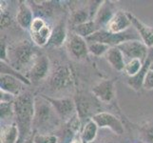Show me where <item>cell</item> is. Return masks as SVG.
<instances>
[{
    "label": "cell",
    "mask_w": 153,
    "mask_h": 143,
    "mask_svg": "<svg viewBox=\"0 0 153 143\" xmlns=\"http://www.w3.org/2000/svg\"><path fill=\"white\" fill-rule=\"evenodd\" d=\"M128 15L130 19L131 25H132L135 28V30L138 31L142 41L144 42L147 48L153 47V28L144 24L142 21H140L138 18L135 17L133 14L128 13Z\"/></svg>",
    "instance_id": "12"
},
{
    "label": "cell",
    "mask_w": 153,
    "mask_h": 143,
    "mask_svg": "<svg viewBox=\"0 0 153 143\" xmlns=\"http://www.w3.org/2000/svg\"><path fill=\"white\" fill-rule=\"evenodd\" d=\"M153 52L149 55V57L146 58V62L143 64V68H142V70L137 73L135 76H132V77H129L128 79V85L132 87L134 90L136 91H138V90L141 89V87L144 85V80H145V77L146 76L147 72L149 71V68H150V65L151 63L153 62Z\"/></svg>",
    "instance_id": "16"
},
{
    "label": "cell",
    "mask_w": 153,
    "mask_h": 143,
    "mask_svg": "<svg viewBox=\"0 0 153 143\" xmlns=\"http://www.w3.org/2000/svg\"><path fill=\"white\" fill-rule=\"evenodd\" d=\"M149 70L153 71V62L151 63V65H150V68H149Z\"/></svg>",
    "instance_id": "35"
},
{
    "label": "cell",
    "mask_w": 153,
    "mask_h": 143,
    "mask_svg": "<svg viewBox=\"0 0 153 143\" xmlns=\"http://www.w3.org/2000/svg\"><path fill=\"white\" fill-rule=\"evenodd\" d=\"M20 137L16 123L5 126L1 130V143H17Z\"/></svg>",
    "instance_id": "18"
},
{
    "label": "cell",
    "mask_w": 153,
    "mask_h": 143,
    "mask_svg": "<svg viewBox=\"0 0 153 143\" xmlns=\"http://www.w3.org/2000/svg\"><path fill=\"white\" fill-rule=\"evenodd\" d=\"M71 143H83V140L81 139V136H76Z\"/></svg>",
    "instance_id": "34"
},
{
    "label": "cell",
    "mask_w": 153,
    "mask_h": 143,
    "mask_svg": "<svg viewBox=\"0 0 153 143\" xmlns=\"http://www.w3.org/2000/svg\"><path fill=\"white\" fill-rule=\"evenodd\" d=\"M88 18V13L87 10H77V12L73 14L72 16V21L76 26L83 24V23H86L88 22L87 21Z\"/></svg>",
    "instance_id": "29"
},
{
    "label": "cell",
    "mask_w": 153,
    "mask_h": 143,
    "mask_svg": "<svg viewBox=\"0 0 153 143\" xmlns=\"http://www.w3.org/2000/svg\"><path fill=\"white\" fill-rule=\"evenodd\" d=\"M92 94L101 102L109 103L115 97L114 83L112 80H103L92 89Z\"/></svg>",
    "instance_id": "11"
},
{
    "label": "cell",
    "mask_w": 153,
    "mask_h": 143,
    "mask_svg": "<svg viewBox=\"0 0 153 143\" xmlns=\"http://www.w3.org/2000/svg\"><path fill=\"white\" fill-rule=\"evenodd\" d=\"M53 115H57L53 107L45 97L40 100L38 97L34 98V118L33 123L36 125L49 123L53 118Z\"/></svg>",
    "instance_id": "6"
},
{
    "label": "cell",
    "mask_w": 153,
    "mask_h": 143,
    "mask_svg": "<svg viewBox=\"0 0 153 143\" xmlns=\"http://www.w3.org/2000/svg\"><path fill=\"white\" fill-rule=\"evenodd\" d=\"M46 26V23L43 19H41L39 17L37 18H34V20L33 21V24L30 26V33H35V31H40L42 28H44Z\"/></svg>",
    "instance_id": "31"
},
{
    "label": "cell",
    "mask_w": 153,
    "mask_h": 143,
    "mask_svg": "<svg viewBox=\"0 0 153 143\" xmlns=\"http://www.w3.org/2000/svg\"><path fill=\"white\" fill-rule=\"evenodd\" d=\"M91 119L98 125L99 128H109L119 136L124 134V126L122 122L111 114L105 112L98 113L94 115Z\"/></svg>",
    "instance_id": "8"
},
{
    "label": "cell",
    "mask_w": 153,
    "mask_h": 143,
    "mask_svg": "<svg viewBox=\"0 0 153 143\" xmlns=\"http://www.w3.org/2000/svg\"><path fill=\"white\" fill-rule=\"evenodd\" d=\"M33 20V13L31 9L26 3L20 4L16 14V21L18 24L22 28L28 29L30 28Z\"/></svg>",
    "instance_id": "17"
},
{
    "label": "cell",
    "mask_w": 153,
    "mask_h": 143,
    "mask_svg": "<svg viewBox=\"0 0 153 143\" xmlns=\"http://www.w3.org/2000/svg\"><path fill=\"white\" fill-rule=\"evenodd\" d=\"M71 82V73L68 68L61 67L54 73L51 78V86L56 90H61L70 85Z\"/></svg>",
    "instance_id": "15"
},
{
    "label": "cell",
    "mask_w": 153,
    "mask_h": 143,
    "mask_svg": "<svg viewBox=\"0 0 153 143\" xmlns=\"http://www.w3.org/2000/svg\"><path fill=\"white\" fill-rule=\"evenodd\" d=\"M88 43L91 42H99L109 47H117L120 44L129 40H140L138 31H132L130 29L120 34H112L107 30H99L89 37L86 38Z\"/></svg>",
    "instance_id": "3"
},
{
    "label": "cell",
    "mask_w": 153,
    "mask_h": 143,
    "mask_svg": "<svg viewBox=\"0 0 153 143\" xmlns=\"http://www.w3.org/2000/svg\"><path fill=\"white\" fill-rule=\"evenodd\" d=\"M50 71V61L45 55L37 56L33 66L30 69L29 80L30 82H38L48 76Z\"/></svg>",
    "instance_id": "9"
},
{
    "label": "cell",
    "mask_w": 153,
    "mask_h": 143,
    "mask_svg": "<svg viewBox=\"0 0 153 143\" xmlns=\"http://www.w3.org/2000/svg\"><path fill=\"white\" fill-rule=\"evenodd\" d=\"M7 55L12 66L15 70L22 71L24 69L31 68L36 56L34 48L28 40L21 41L19 43L10 47L7 50Z\"/></svg>",
    "instance_id": "2"
},
{
    "label": "cell",
    "mask_w": 153,
    "mask_h": 143,
    "mask_svg": "<svg viewBox=\"0 0 153 143\" xmlns=\"http://www.w3.org/2000/svg\"><path fill=\"white\" fill-rule=\"evenodd\" d=\"M66 38H67V31H66L65 25L61 23L52 31L49 42L55 47H59L64 43Z\"/></svg>",
    "instance_id": "22"
},
{
    "label": "cell",
    "mask_w": 153,
    "mask_h": 143,
    "mask_svg": "<svg viewBox=\"0 0 153 143\" xmlns=\"http://www.w3.org/2000/svg\"><path fill=\"white\" fill-rule=\"evenodd\" d=\"M131 26L130 19L128 13H124L122 10L114 13L112 18L107 24V31L112 34H120L128 30Z\"/></svg>",
    "instance_id": "10"
},
{
    "label": "cell",
    "mask_w": 153,
    "mask_h": 143,
    "mask_svg": "<svg viewBox=\"0 0 153 143\" xmlns=\"http://www.w3.org/2000/svg\"><path fill=\"white\" fill-rule=\"evenodd\" d=\"M143 87L146 90H153V71L149 70L147 72L144 80Z\"/></svg>",
    "instance_id": "32"
},
{
    "label": "cell",
    "mask_w": 153,
    "mask_h": 143,
    "mask_svg": "<svg viewBox=\"0 0 153 143\" xmlns=\"http://www.w3.org/2000/svg\"><path fill=\"white\" fill-rule=\"evenodd\" d=\"M33 143H57V137L52 135H36Z\"/></svg>",
    "instance_id": "30"
},
{
    "label": "cell",
    "mask_w": 153,
    "mask_h": 143,
    "mask_svg": "<svg viewBox=\"0 0 153 143\" xmlns=\"http://www.w3.org/2000/svg\"><path fill=\"white\" fill-rule=\"evenodd\" d=\"M143 64H144V63L142 62L140 59H132V60H129L126 64V67H125V70L124 71H125V73L129 77L135 76L137 73H138L142 70V68H143Z\"/></svg>",
    "instance_id": "25"
},
{
    "label": "cell",
    "mask_w": 153,
    "mask_h": 143,
    "mask_svg": "<svg viewBox=\"0 0 153 143\" xmlns=\"http://www.w3.org/2000/svg\"><path fill=\"white\" fill-rule=\"evenodd\" d=\"M119 50L123 52L125 58L132 59H140L143 63L146 60L147 47L141 40H129L117 46Z\"/></svg>",
    "instance_id": "4"
},
{
    "label": "cell",
    "mask_w": 153,
    "mask_h": 143,
    "mask_svg": "<svg viewBox=\"0 0 153 143\" xmlns=\"http://www.w3.org/2000/svg\"><path fill=\"white\" fill-rule=\"evenodd\" d=\"M113 15L114 13H111V9L108 7L105 4H103L96 13L95 22L98 26H100L101 24H105V23L108 24L109 22V20L112 18Z\"/></svg>",
    "instance_id": "23"
},
{
    "label": "cell",
    "mask_w": 153,
    "mask_h": 143,
    "mask_svg": "<svg viewBox=\"0 0 153 143\" xmlns=\"http://www.w3.org/2000/svg\"><path fill=\"white\" fill-rule=\"evenodd\" d=\"M76 108H77V115L79 116H87L89 113H91V109H89V102L87 99L81 98L79 99L78 103L76 104Z\"/></svg>",
    "instance_id": "27"
},
{
    "label": "cell",
    "mask_w": 153,
    "mask_h": 143,
    "mask_svg": "<svg viewBox=\"0 0 153 143\" xmlns=\"http://www.w3.org/2000/svg\"><path fill=\"white\" fill-rule=\"evenodd\" d=\"M13 109L20 134L19 140L22 142L29 136L33 123L34 98L29 94H20L13 100Z\"/></svg>",
    "instance_id": "1"
},
{
    "label": "cell",
    "mask_w": 153,
    "mask_h": 143,
    "mask_svg": "<svg viewBox=\"0 0 153 143\" xmlns=\"http://www.w3.org/2000/svg\"><path fill=\"white\" fill-rule=\"evenodd\" d=\"M53 107L55 113L60 118L65 121H70L75 114V103L71 98H51L44 97Z\"/></svg>",
    "instance_id": "5"
},
{
    "label": "cell",
    "mask_w": 153,
    "mask_h": 143,
    "mask_svg": "<svg viewBox=\"0 0 153 143\" xmlns=\"http://www.w3.org/2000/svg\"><path fill=\"white\" fill-rule=\"evenodd\" d=\"M88 52L95 56L105 55V52L110 48L108 45L99 43V42H91V43H88Z\"/></svg>",
    "instance_id": "26"
},
{
    "label": "cell",
    "mask_w": 153,
    "mask_h": 143,
    "mask_svg": "<svg viewBox=\"0 0 153 143\" xmlns=\"http://www.w3.org/2000/svg\"><path fill=\"white\" fill-rule=\"evenodd\" d=\"M1 73H4V75H10V76H13L14 77L18 78L20 81H22L25 84H28L30 85V81L29 80V78H27L26 76H24L22 73L17 72L15 69H13L10 65L6 64L4 61H1Z\"/></svg>",
    "instance_id": "24"
},
{
    "label": "cell",
    "mask_w": 153,
    "mask_h": 143,
    "mask_svg": "<svg viewBox=\"0 0 153 143\" xmlns=\"http://www.w3.org/2000/svg\"><path fill=\"white\" fill-rule=\"evenodd\" d=\"M98 125L91 119L85 125L81 135V139L83 140V143H91L92 142L97 136L98 131Z\"/></svg>",
    "instance_id": "21"
},
{
    "label": "cell",
    "mask_w": 153,
    "mask_h": 143,
    "mask_svg": "<svg viewBox=\"0 0 153 143\" xmlns=\"http://www.w3.org/2000/svg\"><path fill=\"white\" fill-rule=\"evenodd\" d=\"M1 103H10V102H13V100L15 97H13V94H10L7 92H4L1 90Z\"/></svg>",
    "instance_id": "33"
},
{
    "label": "cell",
    "mask_w": 153,
    "mask_h": 143,
    "mask_svg": "<svg viewBox=\"0 0 153 143\" xmlns=\"http://www.w3.org/2000/svg\"><path fill=\"white\" fill-rule=\"evenodd\" d=\"M51 34L52 33L50 27L46 25L40 31H35V33H30V37L35 45H37L39 47H43L50 41Z\"/></svg>",
    "instance_id": "20"
},
{
    "label": "cell",
    "mask_w": 153,
    "mask_h": 143,
    "mask_svg": "<svg viewBox=\"0 0 153 143\" xmlns=\"http://www.w3.org/2000/svg\"><path fill=\"white\" fill-rule=\"evenodd\" d=\"M99 26L96 24L95 21H88L86 23L80 24L78 26H75L74 31L75 34L80 35L83 38H88L91 35H92L94 33L99 31Z\"/></svg>",
    "instance_id": "19"
},
{
    "label": "cell",
    "mask_w": 153,
    "mask_h": 143,
    "mask_svg": "<svg viewBox=\"0 0 153 143\" xmlns=\"http://www.w3.org/2000/svg\"><path fill=\"white\" fill-rule=\"evenodd\" d=\"M67 42L68 51L73 58L76 60H83L87 57L89 52L88 42L85 38L74 33L68 36Z\"/></svg>",
    "instance_id": "7"
},
{
    "label": "cell",
    "mask_w": 153,
    "mask_h": 143,
    "mask_svg": "<svg viewBox=\"0 0 153 143\" xmlns=\"http://www.w3.org/2000/svg\"><path fill=\"white\" fill-rule=\"evenodd\" d=\"M109 143H113V142H109Z\"/></svg>",
    "instance_id": "36"
},
{
    "label": "cell",
    "mask_w": 153,
    "mask_h": 143,
    "mask_svg": "<svg viewBox=\"0 0 153 143\" xmlns=\"http://www.w3.org/2000/svg\"><path fill=\"white\" fill-rule=\"evenodd\" d=\"M23 82L20 81L18 78L10 75L1 73L0 76V87L4 92H7L13 97H18L23 89Z\"/></svg>",
    "instance_id": "13"
},
{
    "label": "cell",
    "mask_w": 153,
    "mask_h": 143,
    "mask_svg": "<svg viewBox=\"0 0 153 143\" xmlns=\"http://www.w3.org/2000/svg\"><path fill=\"white\" fill-rule=\"evenodd\" d=\"M13 115H14L13 102L1 103V118L7 119L8 118H12Z\"/></svg>",
    "instance_id": "28"
},
{
    "label": "cell",
    "mask_w": 153,
    "mask_h": 143,
    "mask_svg": "<svg viewBox=\"0 0 153 143\" xmlns=\"http://www.w3.org/2000/svg\"><path fill=\"white\" fill-rule=\"evenodd\" d=\"M104 56L105 60L109 63V65L113 69H115L116 71L122 72L125 70V56L123 52L119 50L118 47H110L109 50L105 52Z\"/></svg>",
    "instance_id": "14"
}]
</instances>
